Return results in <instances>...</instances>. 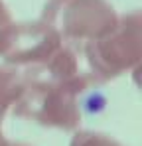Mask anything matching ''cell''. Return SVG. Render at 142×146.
<instances>
[{
	"label": "cell",
	"mask_w": 142,
	"mask_h": 146,
	"mask_svg": "<svg viewBox=\"0 0 142 146\" xmlns=\"http://www.w3.org/2000/svg\"><path fill=\"white\" fill-rule=\"evenodd\" d=\"M14 30H16V22H14L8 6L0 0V55H4V51L8 49Z\"/></svg>",
	"instance_id": "52a82bcc"
},
{
	"label": "cell",
	"mask_w": 142,
	"mask_h": 146,
	"mask_svg": "<svg viewBox=\"0 0 142 146\" xmlns=\"http://www.w3.org/2000/svg\"><path fill=\"white\" fill-rule=\"evenodd\" d=\"M61 48V38L42 20L16 24L12 42L4 51V59L20 71H34L44 67Z\"/></svg>",
	"instance_id": "277c9868"
},
{
	"label": "cell",
	"mask_w": 142,
	"mask_h": 146,
	"mask_svg": "<svg viewBox=\"0 0 142 146\" xmlns=\"http://www.w3.org/2000/svg\"><path fill=\"white\" fill-rule=\"evenodd\" d=\"M22 75L26 87L14 105L18 117L59 130L81 124V95L93 81L75 48L63 46L47 65Z\"/></svg>",
	"instance_id": "6da1fadb"
},
{
	"label": "cell",
	"mask_w": 142,
	"mask_h": 146,
	"mask_svg": "<svg viewBox=\"0 0 142 146\" xmlns=\"http://www.w3.org/2000/svg\"><path fill=\"white\" fill-rule=\"evenodd\" d=\"M10 146H30V144H26V142H10Z\"/></svg>",
	"instance_id": "9c48e42d"
},
{
	"label": "cell",
	"mask_w": 142,
	"mask_h": 146,
	"mask_svg": "<svg viewBox=\"0 0 142 146\" xmlns=\"http://www.w3.org/2000/svg\"><path fill=\"white\" fill-rule=\"evenodd\" d=\"M0 146H10V140L4 136V132H2V128H0Z\"/></svg>",
	"instance_id": "ba28073f"
},
{
	"label": "cell",
	"mask_w": 142,
	"mask_h": 146,
	"mask_svg": "<svg viewBox=\"0 0 142 146\" xmlns=\"http://www.w3.org/2000/svg\"><path fill=\"white\" fill-rule=\"evenodd\" d=\"M26 87L24 75L20 69L12 65H0V124L4 121L6 113L20 101Z\"/></svg>",
	"instance_id": "5b68a950"
},
{
	"label": "cell",
	"mask_w": 142,
	"mask_h": 146,
	"mask_svg": "<svg viewBox=\"0 0 142 146\" xmlns=\"http://www.w3.org/2000/svg\"><path fill=\"white\" fill-rule=\"evenodd\" d=\"M69 146H124L117 138L103 134V132H93V130H79Z\"/></svg>",
	"instance_id": "8992f818"
},
{
	"label": "cell",
	"mask_w": 142,
	"mask_h": 146,
	"mask_svg": "<svg viewBox=\"0 0 142 146\" xmlns=\"http://www.w3.org/2000/svg\"><path fill=\"white\" fill-rule=\"evenodd\" d=\"M40 20L63 44L81 49L107 34L117 24L118 14L107 0H47Z\"/></svg>",
	"instance_id": "3957f363"
},
{
	"label": "cell",
	"mask_w": 142,
	"mask_h": 146,
	"mask_svg": "<svg viewBox=\"0 0 142 146\" xmlns=\"http://www.w3.org/2000/svg\"><path fill=\"white\" fill-rule=\"evenodd\" d=\"M85 71L93 83H107L122 73L138 71L142 61V14L118 16L107 34L79 49Z\"/></svg>",
	"instance_id": "7a4b0ae2"
}]
</instances>
